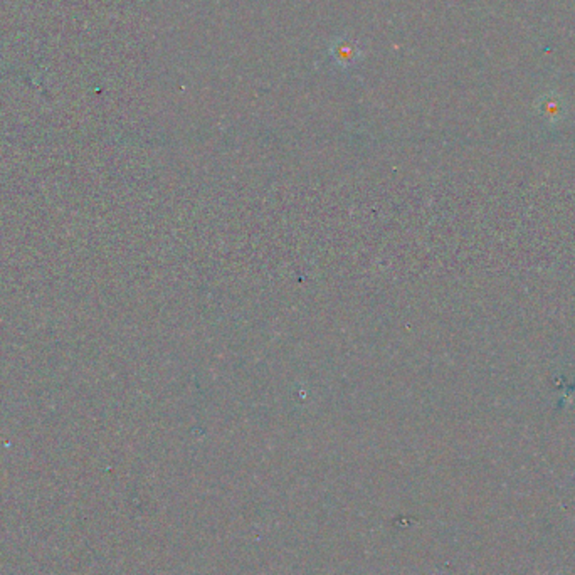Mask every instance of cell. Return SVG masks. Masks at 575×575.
Instances as JSON below:
<instances>
[{
  "instance_id": "cell-1",
  "label": "cell",
  "mask_w": 575,
  "mask_h": 575,
  "mask_svg": "<svg viewBox=\"0 0 575 575\" xmlns=\"http://www.w3.org/2000/svg\"><path fill=\"white\" fill-rule=\"evenodd\" d=\"M330 53H332V58L335 59L337 65L344 67V69L357 66L363 58L358 42L349 39V37H338V39L333 41L332 46H330Z\"/></svg>"
}]
</instances>
